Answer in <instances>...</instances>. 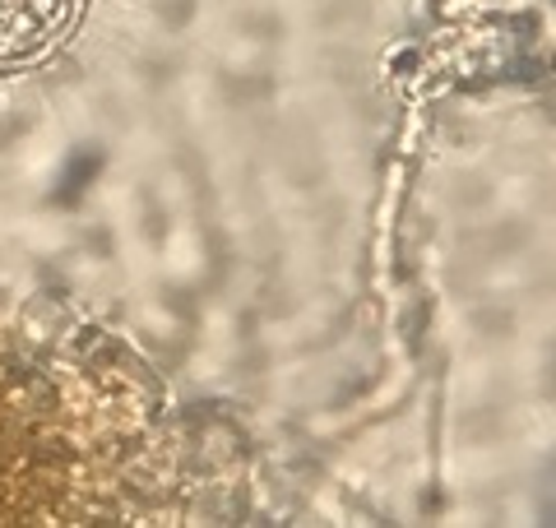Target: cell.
Instances as JSON below:
<instances>
[{
  "mask_svg": "<svg viewBox=\"0 0 556 528\" xmlns=\"http://www.w3.org/2000/svg\"><path fill=\"white\" fill-rule=\"evenodd\" d=\"M84 0H0V70L47 56Z\"/></svg>",
  "mask_w": 556,
  "mask_h": 528,
  "instance_id": "6da1fadb",
  "label": "cell"
},
{
  "mask_svg": "<svg viewBox=\"0 0 556 528\" xmlns=\"http://www.w3.org/2000/svg\"><path fill=\"white\" fill-rule=\"evenodd\" d=\"M102 167V153L98 149H79L75 158H70V167H65V176H61V190H56V200L61 204H70V200H79V190H84V181Z\"/></svg>",
  "mask_w": 556,
  "mask_h": 528,
  "instance_id": "7a4b0ae2",
  "label": "cell"
}]
</instances>
